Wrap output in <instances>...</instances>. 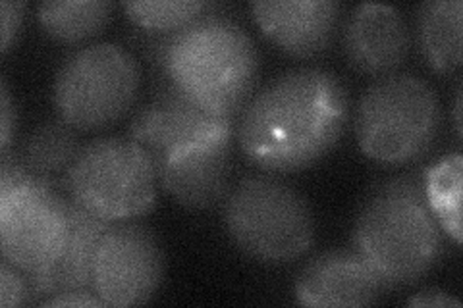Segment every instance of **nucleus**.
I'll list each match as a JSON object with an SVG mask.
<instances>
[{
	"label": "nucleus",
	"mask_w": 463,
	"mask_h": 308,
	"mask_svg": "<svg viewBox=\"0 0 463 308\" xmlns=\"http://www.w3.org/2000/svg\"><path fill=\"white\" fill-rule=\"evenodd\" d=\"M43 306H107L95 291H62L43 299Z\"/></svg>",
	"instance_id": "24"
},
{
	"label": "nucleus",
	"mask_w": 463,
	"mask_h": 308,
	"mask_svg": "<svg viewBox=\"0 0 463 308\" xmlns=\"http://www.w3.org/2000/svg\"><path fill=\"white\" fill-rule=\"evenodd\" d=\"M251 14L263 35L299 61L328 51L336 37L342 5L335 0H259Z\"/></svg>",
	"instance_id": "14"
},
{
	"label": "nucleus",
	"mask_w": 463,
	"mask_h": 308,
	"mask_svg": "<svg viewBox=\"0 0 463 308\" xmlns=\"http://www.w3.org/2000/svg\"><path fill=\"white\" fill-rule=\"evenodd\" d=\"M112 8V3L103 0L41 3L37 6V18L49 37L64 45H76L103 33L110 22Z\"/></svg>",
	"instance_id": "18"
},
{
	"label": "nucleus",
	"mask_w": 463,
	"mask_h": 308,
	"mask_svg": "<svg viewBox=\"0 0 463 308\" xmlns=\"http://www.w3.org/2000/svg\"><path fill=\"white\" fill-rule=\"evenodd\" d=\"M25 20V3H10L3 0L0 3V23H3V54H6L14 42H16L22 25Z\"/></svg>",
	"instance_id": "22"
},
{
	"label": "nucleus",
	"mask_w": 463,
	"mask_h": 308,
	"mask_svg": "<svg viewBox=\"0 0 463 308\" xmlns=\"http://www.w3.org/2000/svg\"><path fill=\"white\" fill-rule=\"evenodd\" d=\"M155 35L147 56L163 81L214 114L238 118L259 78V52L248 32L236 20L209 12L180 32Z\"/></svg>",
	"instance_id": "2"
},
{
	"label": "nucleus",
	"mask_w": 463,
	"mask_h": 308,
	"mask_svg": "<svg viewBox=\"0 0 463 308\" xmlns=\"http://www.w3.org/2000/svg\"><path fill=\"white\" fill-rule=\"evenodd\" d=\"M139 85L134 54L114 42H97L62 62L52 87L54 108L78 131L105 129L136 105Z\"/></svg>",
	"instance_id": "8"
},
{
	"label": "nucleus",
	"mask_w": 463,
	"mask_h": 308,
	"mask_svg": "<svg viewBox=\"0 0 463 308\" xmlns=\"http://www.w3.org/2000/svg\"><path fill=\"white\" fill-rule=\"evenodd\" d=\"M14 127H16V108H14L8 83L3 78V83H0V151L3 154L10 149Z\"/></svg>",
	"instance_id": "23"
},
{
	"label": "nucleus",
	"mask_w": 463,
	"mask_h": 308,
	"mask_svg": "<svg viewBox=\"0 0 463 308\" xmlns=\"http://www.w3.org/2000/svg\"><path fill=\"white\" fill-rule=\"evenodd\" d=\"M347 122L350 95L336 73L298 68L253 93L241 112L238 143L260 170L299 172L335 149Z\"/></svg>",
	"instance_id": "1"
},
{
	"label": "nucleus",
	"mask_w": 463,
	"mask_h": 308,
	"mask_svg": "<svg viewBox=\"0 0 463 308\" xmlns=\"http://www.w3.org/2000/svg\"><path fill=\"white\" fill-rule=\"evenodd\" d=\"M461 0H432L417 10V45L429 68L448 76L461 66Z\"/></svg>",
	"instance_id": "16"
},
{
	"label": "nucleus",
	"mask_w": 463,
	"mask_h": 308,
	"mask_svg": "<svg viewBox=\"0 0 463 308\" xmlns=\"http://www.w3.org/2000/svg\"><path fill=\"white\" fill-rule=\"evenodd\" d=\"M32 301V287H29L27 274L3 258V262H0V304L12 308L24 306Z\"/></svg>",
	"instance_id": "21"
},
{
	"label": "nucleus",
	"mask_w": 463,
	"mask_h": 308,
	"mask_svg": "<svg viewBox=\"0 0 463 308\" xmlns=\"http://www.w3.org/2000/svg\"><path fill=\"white\" fill-rule=\"evenodd\" d=\"M70 236V199L29 175L18 156L0 163V253L27 275L49 270Z\"/></svg>",
	"instance_id": "6"
},
{
	"label": "nucleus",
	"mask_w": 463,
	"mask_h": 308,
	"mask_svg": "<svg viewBox=\"0 0 463 308\" xmlns=\"http://www.w3.org/2000/svg\"><path fill=\"white\" fill-rule=\"evenodd\" d=\"M454 114H456V131H458V137L461 139V87L458 89V95H456V105H454Z\"/></svg>",
	"instance_id": "26"
},
{
	"label": "nucleus",
	"mask_w": 463,
	"mask_h": 308,
	"mask_svg": "<svg viewBox=\"0 0 463 308\" xmlns=\"http://www.w3.org/2000/svg\"><path fill=\"white\" fill-rule=\"evenodd\" d=\"M408 304L410 306H440V308L461 306V303L456 297H452L450 293L440 291V289H427L421 293H415V295L408 301Z\"/></svg>",
	"instance_id": "25"
},
{
	"label": "nucleus",
	"mask_w": 463,
	"mask_h": 308,
	"mask_svg": "<svg viewBox=\"0 0 463 308\" xmlns=\"http://www.w3.org/2000/svg\"><path fill=\"white\" fill-rule=\"evenodd\" d=\"M354 129L359 149L374 163L386 166L415 163L440 135L439 93L413 73L374 79L357 102Z\"/></svg>",
	"instance_id": "4"
},
{
	"label": "nucleus",
	"mask_w": 463,
	"mask_h": 308,
	"mask_svg": "<svg viewBox=\"0 0 463 308\" xmlns=\"http://www.w3.org/2000/svg\"><path fill=\"white\" fill-rule=\"evenodd\" d=\"M342 42L354 70L381 79L403 66L411 51V32L398 8L365 3L347 16Z\"/></svg>",
	"instance_id": "13"
},
{
	"label": "nucleus",
	"mask_w": 463,
	"mask_h": 308,
	"mask_svg": "<svg viewBox=\"0 0 463 308\" xmlns=\"http://www.w3.org/2000/svg\"><path fill=\"white\" fill-rule=\"evenodd\" d=\"M461 187H463V156L448 154L423 173V193L432 216L442 231L461 245Z\"/></svg>",
	"instance_id": "19"
},
{
	"label": "nucleus",
	"mask_w": 463,
	"mask_h": 308,
	"mask_svg": "<svg viewBox=\"0 0 463 308\" xmlns=\"http://www.w3.org/2000/svg\"><path fill=\"white\" fill-rule=\"evenodd\" d=\"M62 185L80 209L118 224L153 210L158 173L151 156L129 137H99L81 146Z\"/></svg>",
	"instance_id": "7"
},
{
	"label": "nucleus",
	"mask_w": 463,
	"mask_h": 308,
	"mask_svg": "<svg viewBox=\"0 0 463 308\" xmlns=\"http://www.w3.org/2000/svg\"><path fill=\"white\" fill-rule=\"evenodd\" d=\"M234 124L236 118L207 110L178 87L163 81L149 105L136 114L128 137L139 145L158 168L176 146L214 129L234 127Z\"/></svg>",
	"instance_id": "11"
},
{
	"label": "nucleus",
	"mask_w": 463,
	"mask_h": 308,
	"mask_svg": "<svg viewBox=\"0 0 463 308\" xmlns=\"http://www.w3.org/2000/svg\"><path fill=\"white\" fill-rule=\"evenodd\" d=\"M234 127L214 129L176 146L156 168L158 185L182 207L205 210L226 199Z\"/></svg>",
	"instance_id": "10"
},
{
	"label": "nucleus",
	"mask_w": 463,
	"mask_h": 308,
	"mask_svg": "<svg viewBox=\"0 0 463 308\" xmlns=\"http://www.w3.org/2000/svg\"><path fill=\"white\" fill-rule=\"evenodd\" d=\"M80 151L78 129L56 118L35 127L16 156L29 175L51 185H62Z\"/></svg>",
	"instance_id": "17"
},
{
	"label": "nucleus",
	"mask_w": 463,
	"mask_h": 308,
	"mask_svg": "<svg viewBox=\"0 0 463 308\" xmlns=\"http://www.w3.org/2000/svg\"><path fill=\"white\" fill-rule=\"evenodd\" d=\"M354 248L388 289L421 282L444 255V231L423 193V175H396L376 187L354 226Z\"/></svg>",
	"instance_id": "3"
},
{
	"label": "nucleus",
	"mask_w": 463,
	"mask_h": 308,
	"mask_svg": "<svg viewBox=\"0 0 463 308\" xmlns=\"http://www.w3.org/2000/svg\"><path fill=\"white\" fill-rule=\"evenodd\" d=\"M228 238L243 255L265 264H286L315 243L309 201L272 173H253L228 191L222 204Z\"/></svg>",
	"instance_id": "5"
},
{
	"label": "nucleus",
	"mask_w": 463,
	"mask_h": 308,
	"mask_svg": "<svg viewBox=\"0 0 463 308\" xmlns=\"http://www.w3.org/2000/svg\"><path fill=\"white\" fill-rule=\"evenodd\" d=\"M165 280V253L155 231L128 219L100 238L93 260V291L107 306L149 303Z\"/></svg>",
	"instance_id": "9"
},
{
	"label": "nucleus",
	"mask_w": 463,
	"mask_h": 308,
	"mask_svg": "<svg viewBox=\"0 0 463 308\" xmlns=\"http://www.w3.org/2000/svg\"><path fill=\"white\" fill-rule=\"evenodd\" d=\"M386 291L381 275L355 248H335L306 264L294 295L303 306L347 308L374 304Z\"/></svg>",
	"instance_id": "12"
},
{
	"label": "nucleus",
	"mask_w": 463,
	"mask_h": 308,
	"mask_svg": "<svg viewBox=\"0 0 463 308\" xmlns=\"http://www.w3.org/2000/svg\"><path fill=\"white\" fill-rule=\"evenodd\" d=\"M70 201V236L64 251L45 272L27 275L32 299L51 297L62 291H93V260L100 238L110 228Z\"/></svg>",
	"instance_id": "15"
},
{
	"label": "nucleus",
	"mask_w": 463,
	"mask_h": 308,
	"mask_svg": "<svg viewBox=\"0 0 463 308\" xmlns=\"http://www.w3.org/2000/svg\"><path fill=\"white\" fill-rule=\"evenodd\" d=\"M213 10L214 5L203 3V0L201 3H195V0H182V3H174V0L143 3V0H136V3H124L126 16L137 27L147 29L151 33L180 32Z\"/></svg>",
	"instance_id": "20"
}]
</instances>
